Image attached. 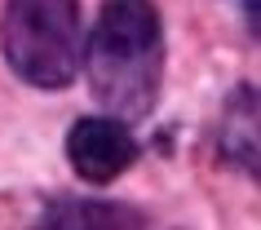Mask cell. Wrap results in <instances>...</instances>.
<instances>
[{"label":"cell","instance_id":"obj_1","mask_svg":"<svg viewBox=\"0 0 261 230\" xmlns=\"http://www.w3.org/2000/svg\"><path fill=\"white\" fill-rule=\"evenodd\" d=\"M89 89L115 120H142L160 102L164 80V27L151 0H102L93 36L84 44Z\"/></svg>","mask_w":261,"mask_h":230},{"label":"cell","instance_id":"obj_2","mask_svg":"<svg viewBox=\"0 0 261 230\" xmlns=\"http://www.w3.org/2000/svg\"><path fill=\"white\" fill-rule=\"evenodd\" d=\"M5 62L31 89H67L80 71V0H9L0 22Z\"/></svg>","mask_w":261,"mask_h":230},{"label":"cell","instance_id":"obj_3","mask_svg":"<svg viewBox=\"0 0 261 230\" xmlns=\"http://www.w3.org/2000/svg\"><path fill=\"white\" fill-rule=\"evenodd\" d=\"M67 160L75 168V177H84L89 186H107V182H115L120 173L133 168L138 142H133L124 120L93 115V120H80L67 133Z\"/></svg>","mask_w":261,"mask_h":230},{"label":"cell","instance_id":"obj_4","mask_svg":"<svg viewBox=\"0 0 261 230\" xmlns=\"http://www.w3.org/2000/svg\"><path fill=\"white\" fill-rule=\"evenodd\" d=\"M36 230H142V217L111 199H54Z\"/></svg>","mask_w":261,"mask_h":230},{"label":"cell","instance_id":"obj_5","mask_svg":"<svg viewBox=\"0 0 261 230\" xmlns=\"http://www.w3.org/2000/svg\"><path fill=\"white\" fill-rule=\"evenodd\" d=\"M221 150H226L244 173H257V89H252V84H239V93L226 102Z\"/></svg>","mask_w":261,"mask_h":230}]
</instances>
